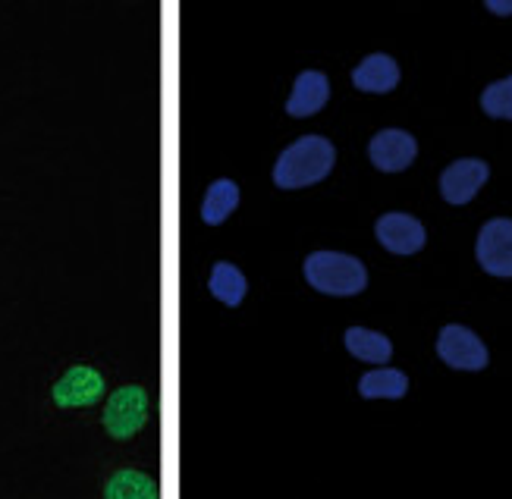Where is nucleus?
I'll return each mask as SVG.
<instances>
[{"mask_svg": "<svg viewBox=\"0 0 512 499\" xmlns=\"http://www.w3.org/2000/svg\"><path fill=\"white\" fill-rule=\"evenodd\" d=\"M415 154H418V142L412 139L409 132H403V129L377 132L374 139H371V145H368L371 164L377 170H384V173H403L406 167H412Z\"/></svg>", "mask_w": 512, "mask_h": 499, "instance_id": "423d86ee", "label": "nucleus"}, {"mask_svg": "<svg viewBox=\"0 0 512 499\" xmlns=\"http://www.w3.org/2000/svg\"><path fill=\"white\" fill-rule=\"evenodd\" d=\"M104 396V377L95 368L76 365L54 383V402L60 408H85Z\"/></svg>", "mask_w": 512, "mask_h": 499, "instance_id": "1a4fd4ad", "label": "nucleus"}, {"mask_svg": "<svg viewBox=\"0 0 512 499\" xmlns=\"http://www.w3.org/2000/svg\"><path fill=\"white\" fill-rule=\"evenodd\" d=\"M377 242L393 255H415L425 248V226L415 220L412 214H384L374 226Z\"/></svg>", "mask_w": 512, "mask_h": 499, "instance_id": "6e6552de", "label": "nucleus"}, {"mask_svg": "<svg viewBox=\"0 0 512 499\" xmlns=\"http://www.w3.org/2000/svg\"><path fill=\"white\" fill-rule=\"evenodd\" d=\"M487 176H491V170H487L484 161H478V157H462V161L450 164L447 170H443V176H440L443 201L469 204L478 195V189L487 183Z\"/></svg>", "mask_w": 512, "mask_h": 499, "instance_id": "0eeeda50", "label": "nucleus"}, {"mask_svg": "<svg viewBox=\"0 0 512 499\" xmlns=\"http://www.w3.org/2000/svg\"><path fill=\"white\" fill-rule=\"evenodd\" d=\"M239 204V186L233 183V179H217V183H211V189L205 192V201H202V220L217 226L224 223Z\"/></svg>", "mask_w": 512, "mask_h": 499, "instance_id": "dca6fc26", "label": "nucleus"}, {"mask_svg": "<svg viewBox=\"0 0 512 499\" xmlns=\"http://www.w3.org/2000/svg\"><path fill=\"white\" fill-rule=\"evenodd\" d=\"M481 107L487 117H494V120H512V76L487 85L481 95Z\"/></svg>", "mask_w": 512, "mask_h": 499, "instance_id": "f3484780", "label": "nucleus"}, {"mask_svg": "<svg viewBox=\"0 0 512 499\" xmlns=\"http://www.w3.org/2000/svg\"><path fill=\"white\" fill-rule=\"evenodd\" d=\"M330 98V82L324 73L318 70H305L296 85H293V95L286 101V113L289 117H315V113L327 104Z\"/></svg>", "mask_w": 512, "mask_h": 499, "instance_id": "9b49d317", "label": "nucleus"}, {"mask_svg": "<svg viewBox=\"0 0 512 499\" xmlns=\"http://www.w3.org/2000/svg\"><path fill=\"white\" fill-rule=\"evenodd\" d=\"M104 496L107 499H158L161 490H158V484L148 478V474L123 468V471H117L114 478L107 481Z\"/></svg>", "mask_w": 512, "mask_h": 499, "instance_id": "2eb2a0df", "label": "nucleus"}, {"mask_svg": "<svg viewBox=\"0 0 512 499\" xmlns=\"http://www.w3.org/2000/svg\"><path fill=\"white\" fill-rule=\"evenodd\" d=\"M343 339H346V349L359 361H368V365H387L390 355H393V343L384 333L352 327V330H346Z\"/></svg>", "mask_w": 512, "mask_h": 499, "instance_id": "f8f14e48", "label": "nucleus"}, {"mask_svg": "<svg viewBox=\"0 0 512 499\" xmlns=\"http://www.w3.org/2000/svg\"><path fill=\"white\" fill-rule=\"evenodd\" d=\"M359 393L365 399H403L409 393V377L396 368H377L359 380Z\"/></svg>", "mask_w": 512, "mask_h": 499, "instance_id": "4468645a", "label": "nucleus"}, {"mask_svg": "<svg viewBox=\"0 0 512 499\" xmlns=\"http://www.w3.org/2000/svg\"><path fill=\"white\" fill-rule=\"evenodd\" d=\"M305 280L324 296H359L368 286V270L359 258L340 252H315L305 258Z\"/></svg>", "mask_w": 512, "mask_h": 499, "instance_id": "f03ea898", "label": "nucleus"}, {"mask_svg": "<svg viewBox=\"0 0 512 499\" xmlns=\"http://www.w3.org/2000/svg\"><path fill=\"white\" fill-rule=\"evenodd\" d=\"M352 85L368 95H387L399 85V66L387 54H371L352 70Z\"/></svg>", "mask_w": 512, "mask_h": 499, "instance_id": "9d476101", "label": "nucleus"}, {"mask_svg": "<svg viewBox=\"0 0 512 499\" xmlns=\"http://www.w3.org/2000/svg\"><path fill=\"white\" fill-rule=\"evenodd\" d=\"M478 264L487 270L491 277H512V220L497 217L487 220L478 233Z\"/></svg>", "mask_w": 512, "mask_h": 499, "instance_id": "20e7f679", "label": "nucleus"}, {"mask_svg": "<svg viewBox=\"0 0 512 499\" xmlns=\"http://www.w3.org/2000/svg\"><path fill=\"white\" fill-rule=\"evenodd\" d=\"M208 289L214 292V296L224 302L227 308H236L242 299H246V292H249V283L246 277H242V270L230 261H220L214 264L211 270V280H208Z\"/></svg>", "mask_w": 512, "mask_h": 499, "instance_id": "ddd939ff", "label": "nucleus"}, {"mask_svg": "<svg viewBox=\"0 0 512 499\" xmlns=\"http://www.w3.org/2000/svg\"><path fill=\"white\" fill-rule=\"evenodd\" d=\"M148 421V393L142 387H120L104 405V430L114 440L136 437Z\"/></svg>", "mask_w": 512, "mask_h": 499, "instance_id": "7ed1b4c3", "label": "nucleus"}, {"mask_svg": "<svg viewBox=\"0 0 512 499\" xmlns=\"http://www.w3.org/2000/svg\"><path fill=\"white\" fill-rule=\"evenodd\" d=\"M437 355L456 371H481L487 368V349L481 339L462 324L443 327L437 336Z\"/></svg>", "mask_w": 512, "mask_h": 499, "instance_id": "39448f33", "label": "nucleus"}, {"mask_svg": "<svg viewBox=\"0 0 512 499\" xmlns=\"http://www.w3.org/2000/svg\"><path fill=\"white\" fill-rule=\"evenodd\" d=\"M487 10L497 13V16H509L512 13V0H509V4H503V0H487Z\"/></svg>", "mask_w": 512, "mask_h": 499, "instance_id": "a211bd4d", "label": "nucleus"}, {"mask_svg": "<svg viewBox=\"0 0 512 499\" xmlns=\"http://www.w3.org/2000/svg\"><path fill=\"white\" fill-rule=\"evenodd\" d=\"M337 164V151L324 135H302L299 142L289 145L274 167V183L280 189H305L330 176Z\"/></svg>", "mask_w": 512, "mask_h": 499, "instance_id": "f257e3e1", "label": "nucleus"}]
</instances>
